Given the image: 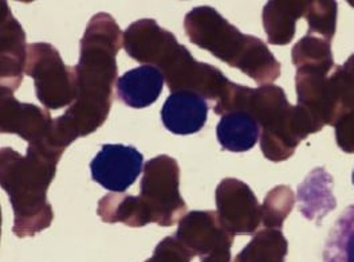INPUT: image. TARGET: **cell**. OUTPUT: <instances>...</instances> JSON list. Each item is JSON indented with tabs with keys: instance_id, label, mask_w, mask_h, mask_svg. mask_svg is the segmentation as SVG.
Segmentation results:
<instances>
[{
	"instance_id": "6da1fadb",
	"label": "cell",
	"mask_w": 354,
	"mask_h": 262,
	"mask_svg": "<svg viewBox=\"0 0 354 262\" xmlns=\"http://www.w3.org/2000/svg\"><path fill=\"white\" fill-rule=\"evenodd\" d=\"M124 33L111 14H95L81 40L77 71V98L65 114L54 120L53 144L65 151L80 137L97 131L106 121L118 80L117 54Z\"/></svg>"
},
{
	"instance_id": "7a4b0ae2",
	"label": "cell",
	"mask_w": 354,
	"mask_h": 262,
	"mask_svg": "<svg viewBox=\"0 0 354 262\" xmlns=\"http://www.w3.org/2000/svg\"><path fill=\"white\" fill-rule=\"evenodd\" d=\"M122 46L134 61L158 69L171 93L194 91L221 105L235 87L216 66L195 60L184 44L177 42L175 34L155 19L133 22L124 31Z\"/></svg>"
},
{
	"instance_id": "3957f363",
	"label": "cell",
	"mask_w": 354,
	"mask_h": 262,
	"mask_svg": "<svg viewBox=\"0 0 354 262\" xmlns=\"http://www.w3.org/2000/svg\"><path fill=\"white\" fill-rule=\"evenodd\" d=\"M61 151L28 146L22 156L12 148L0 151V184L14 210L12 233L18 238L34 237L54 220L47 190L57 174Z\"/></svg>"
},
{
	"instance_id": "277c9868",
	"label": "cell",
	"mask_w": 354,
	"mask_h": 262,
	"mask_svg": "<svg viewBox=\"0 0 354 262\" xmlns=\"http://www.w3.org/2000/svg\"><path fill=\"white\" fill-rule=\"evenodd\" d=\"M214 112L219 116L230 112L251 114L261 127L262 152L275 163L290 159L309 134L324 128L305 108L290 105L285 90L274 84L258 89L236 84L227 101Z\"/></svg>"
},
{
	"instance_id": "5b68a950",
	"label": "cell",
	"mask_w": 354,
	"mask_h": 262,
	"mask_svg": "<svg viewBox=\"0 0 354 262\" xmlns=\"http://www.w3.org/2000/svg\"><path fill=\"white\" fill-rule=\"evenodd\" d=\"M191 44L208 50L215 58L239 69L261 87L281 76V64L261 38L245 35L208 6L191 10L184 19Z\"/></svg>"
},
{
	"instance_id": "8992f818",
	"label": "cell",
	"mask_w": 354,
	"mask_h": 262,
	"mask_svg": "<svg viewBox=\"0 0 354 262\" xmlns=\"http://www.w3.org/2000/svg\"><path fill=\"white\" fill-rule=\"evenodd\" d=\"M138 198L149 223L171 227L181 220L188 207L180 194L176 159L160 155L145 163Z\"/></svg>"
},
{
	"instance_id": "52a82bcc",
	"label": "cell",
	"mask_w": 354,
	"mask_h": 262,
	"mask_svg": "<svg viewBox=\"0 0 354 262\" xmlns=\"http://www.w3.org/2000/svg\"><path fill=\"white\" fill-rule=\"evenodd\" d=\"M26 74L34 80L37 97L47 110H61L74 104L77 98L75 66L65 65L53 44H28Z\"/></svg>"
},
{
	"instance_id": "ba28073f",
	"label": "cell",
	"mask_w": 354,
	"mask_h": 262,
	"mask_svg": "<svg viewBox=\"0 0 354 262\" xmlns=\"http://www.w3.org/2000/svg\"><path fill=\"white\" fill-rule=\"evenodd\" d=\"M216 213L223 227L235 236L255 234L262 225V206L247 183L223 179L215 193Z\"/></svg>"
},
{
	"instance_id": "9c48e42d",
	"label": "cell",
	"mask_w": 354,
	"mask_h": 262,
	"mask_svg": "<svg viewBox=\"0 0 354 262\" xmlns=\"http://www.w3.org/2000/svg\"><path fill=\"white\" fill-rule=\"evenodd\" d=\"M53 131L54 120L47 110L34 104L21 103L14 97L12 90L0 87L1 133H15L26 140L28 146L61 151L53 144Z\"/></svg>"
},
{
	"instance_id": "30bf717a",
	"label": "cell",
	"mask_w": 354,
	"mask_h": 262,
	"mask_svg": "<svg viewBox=\"0 0 354 262\" xmlns=\"http://www.w3.org/2000/svg\"><path fill=\"white\" fill-rule=\"evenodd\" d=\"M144 167V155L132 146L104 144L90 163L91 179L111 193L128 190Z\"/></svg>"
},
{
	"instance_id": "8fae6325",
	"label": "cell",
	"mask_w": 354,
	"mask_h": 262,
	"mask_svg": "<svg viewBox=\"0 0 354 262\" xmlns=\"http://www.w3.org/2000/svg\"><path fill=\"white\" fill-rule=\"evenodd\" d=\"M176 238L194 257H204L223 249H231L234 236L221 223L216 211H191L178 222Z\"/></svg>"
},
{
	"instance_id": "7c38bea8",
	"label": "cell",
	"mask_w": 354,
	"mask_h": 262,
	"mask_svg": "<svg viewBox=\"0 0 354 262\" xmlns=\"http://www.w3.org/2000/svg\"><path fill=\"white\" fill-rule=\"evenodd\" d=\"M26 33L8 4L1 1L0 17V82L4 89L15 91L22 84L27 64Z\"/></svg>"
},
{
	"instance_id": "4fadbf2b",
	"label": "cell",
	"mask_w": 354,
	"mask_h": 262,
	"mask_svg": "<svg viewBox=\"0 0 354 262\" xmlns=\"http://www.w3.org/2000/svg\"><path fill=\"white\" fill-rule=\"evenodd\" d=\"M208 103L194 91L171 93L161 110L164 127L174 134L188 136L201 131L208 119Z\"/></svg>"
},
{
	"instance_id": "5bb4252c",
	"label": "cell",
	"mask_w": 354,
	"mask_h": 262,
	"mask_svg": "<svg viewBox=\"0 0 354 262\" xmlns=\"http://www.w3.org/2000/svg\"><path fill=\"white\" fill-rule=\"evenodd\" d=\"M164 82L162 73L153 66L136 67L117 80V98L134 110L151 107L161 96Z\"/></svg>"
},
{
	"instance_id": "9a60e30c",
	"label": "cell",
	"mask_w": 354,
	"mask_h": 262,
	"mask_svg": "<svg viewBox=\"0 0 354 262\" xmlns=\"http://www.w3.org/2000/svg\"><path fill=\"white\" fill-rule=\"evenodd\" d=\"M299 213L309 220L325 218L335 209L333 179L325 168H315L298 187Z\"/></svg>"
},
{
	"instance_id": "2e32d148",
	"label": "cell",
	"mask_w": 354,
	"mask_h": 262,
	"mask_svg": "<svg viewBox=\"0 0 354 262\" xmlns=\"http://www.w3.org/2000/svg\"><path fill=\"white\" fill-rule=\"evenodd\" d=\"M309 1H268L263 7V26L268 44H288L295 35V26L299 18H305Z\"/></svg>"
},
{
	"instance_id": "e0dca14e",
	"label": "cell",
	"mask_w": 354,
	"mask_h": 262,
	"mask_svg": "<svg viewBox=\"0 0 354 262\" xmlns=\"http://www.w3.org/2000/svg\"><path fill=\"white\" fill-rule=\"evenodd\" d=\"M221 148L230 152H247L261 139L258 121L245 112H230L221 116L216 128Z\"/></svg>"
},
{
	"instance_id": "ac0fdd59",
	"label": "cell",
	"mask_w": 354,
	"mask_h": 262,
	"mask_svg": "<svg viewBox=\"0 0 354 262\" xmlns=\"http://www.w3.org/2000/svg\"><path fill=\"white\" fill-rule=\"evenodd\" d=\"M330 42L332 41L308 34L298 41L291 51L292 64L297 67V71L329 76L335 67Z\"/></svg>"
},
{
	"instance_id": "d6986e66",
	"label": "cell",
	"mask_w": 354,
	"mask_h": 262,
	"mask_svg": "<svg viewBox=\"0 0 354 262\" xmlns=\"http://www.w3.org/2000/svg\"><path fill=\"white\" fill-rule=\"evenodd\" d=\"M97 214L105 223H124L129 227L149 225L140 198L124 193H111L102 198Z\"/></svg>"
},
{
	"instance_id": "ffe728a7",
	"label": "cell",
	"mask_w": 354,
	"mask_h": 262,
	"mask_svg": "<svg viewBox=\"0 0 354 262\" xmlns=\"http://www.w3.org/2000/svg\"><path fill=\"white\" fill-rule=\"evenodd\" d=\"M288 243L282 230L265 229L258 232L234 262H285Z\"/></svg>"
},
{
	"instance_id": "44dd1931",
	"label": "cell",
	"mask_w": 354,
	"mask_h": 262,
	"mask_svg": "<svg viewBox=\"0 0 354 262\" xmlns=\"http://www.w3.org/2000/svg\"><path fill=\"white\" fill-rule=\"evenodd\" d=\"M324 262H354V204L334 223L325 243Z\"/></svg>"
},
{
	"instance_id": "7402d4cb",
	"label": "cell",
	"mask_w": 354,
	"mask_h": 262,
	"mask_svg": "<svg viewBox=\"0 0 354 262\" xmlns=\"http://www.w3.org/2000/svg\"><path fill=\"white\" fill-rule=\"evenodd\" d=\"M295 197L288 186H277L265 198L262 204V225L265 229L282 230L285 220L292 211Z\"/></svg>"
},
{
	"instance_id": "603a6c76",
	"label": "cell",
	"mask_w": 354,
	"mask_h": 262,
	"mask_svg": "<svg viewBox=\"0 0 354 262\" xmlns=\"http://www.w3.org/2000/svg\"><path fill=\"white\" fill-rule=\"evenodd\" d=\"M309 31L308 35H319V38L332 41L337 26V3L335 1H309L305 15Z\"/></svg>"
},
{
	"instance_id": "cb8c5ba5",
	"label": "cell",
	"mask_w": 354,
	"mask_h": 262,
	"mask_svg": "<svg viewBox=\"0 0 354 262\" xmlns=\"http://www.w3.org/2000/svg\"><path fill=\"white\" fill-rule=\"evenodd\" d=\"M192 259L194 256L175 237L169 236L158 242L153 256L145 262H191Z\"/></svg>"
},
{
	"instance_id": "d4e9b609",
	"label": "cell",
	"mask_w": 354,
	"mask_h": 262,
	"mask_svg": "<svg viewBox=\"0 0 354 262\" xmlns=\"http://www.w3.org/2000/svg\"><path fill=\"white\" fill-rule=\"evenodd\" d=\"M338 147L346 153H354V110L342 114L334 125Z\"/></svg>"
},
{
	"instance_id": "484cf974",
	"label": "cell",
	"mask_w": 354,
	"mask_h": 262,
	"mask_svg": "<svg viewBox=\"0 0 354 262\" xmlns=\"http://www.w3.org/2000/svg\"><path fill=\"white\" fill-rule=\"evenodd\" d=\"M200 262H231V249H223L208 256L200 257Z\"/></svg>"
},
{
	"instance_id": "4316f807",
	"label": "cell",
	"mask_w": 354,
	"mask_h": 262,
	"mask_svg": "<svg viewBox=\"0 0 354 262\" xmlns=\"http://www.w3.org/2000/svg\"><path fill=\"white\" fill-rule=\"evenodd\" d=\"M345 65L351 66V67H354V54H352L351 57H349V60L345 62Z\"/></svg>"
},
{
	"instance_id": "83f0119b",
	"label": "cell",
	"mask_w": 354,
	"mask_h": 262,
	"mask_svg": "<svg viewBox=\"0 0 354 262\" xmlns=\"http://www.w3.org/2000/svg\"><path fill=\"white\" fill-rule=\"evenodd\" d=\"M349 4L354 8V0H349Z\"/></svg>"
},
{
	"instance_id": "f1b7e54d",
	"label": "cell",
	"mask_w": 354,
	"mask_h": 262,
	"mask_svg": "<svg viewBox=\"0 0 354 262\" xmlns=\"http://www.w3.org/2000/svg\"><path fill=\"white\" fill-rule=\"evenodd\" d=\"M352 180H353V184H354V171H353V176H352Z\"/></svg>"
}]
</instances>
